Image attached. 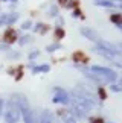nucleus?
I'll list each match as a JSON object with an SVG mask.
<instances>
[{"mask_svg": "<svg viewBox=\"0 0 122 123\" xmlns=\"http://www.w3.org/2000/svg\"><path fill=\"white\" fill-rule=\"evenodd\" d=\"M3 116H5V122L6 123H17L18 119H20V106L15 100H9L5 106V111H3Z\"/></svg>", "mask_w": 122, "mask_h": 123, "instance_id": "obj_1", "label": "nucleus"}, {"mask_svg": "<svg viewBox=\"0 0 122 123\" xmlns=\"http://www.w3.org/2000/svg\"><path fill=\"white\" fill-rule=\"evenodd\" d=\"M18 106H20V111L23 112V119H25V123H35V116L32 110L27 105L26 97L20 96V100H18Z\"/></svg>", "mask_w": 122, "mask_h": 123, "instance_id": "obj_2", "label": "nucleus"}, {"mask_svg": "<svg viewBox=\"0 0 122 123\" xmlns=\"http://www.w3.org/2000/svg\"><path fill=\"white\" fill-rule=\"evenodd\" d=\"M90 72L96 73V74H99V76H101V78H104L107 82L115 81V79H116V73L113 72V70L107 68V67H101V65H93V67L90 68Z\"/></svg>", "mask_w": 122, "mask_h": 123, "instance_id": "obj_3", "label": "nucleus"}, {"mask_svg": "<svg viewBox=\"0 0 122 123\" xmlns=\"http://www.w3.org/2000/svg\"><path fill=\"white\" fill-rule=\"evenodd\" d=\"M54 102H57V103H67L69 102V94L66 93L64 90H55Z\"/></svg>", "mask_w": 122, "mask_h": 123, "instance_id": "obj_4", "label": "nucleus"}, {"mask_svg": "<svg viewBox=\"0 0 122 123\" xmlns=\"http://www.w3.org/2000/svg\"><path fill=\"white\" fill-rule=\"evenodd\" d=\"M81 34H82V35H86L88 40H92V41H96L98 44H99V43L102 41V40H101V37L98 35L95 31H92V29H86V27H82V29H81Z\"/></svg>", "mask_w": 122, "mask_h": 123, "instance_id": "obj_5", "label": "nucleus"}, {"mask_svg": "<svg viewBox=\"0 0 122 123\" xmlns=\"http://www.w3.org/2000/svg\"><path fill=\"white\" fill-rule=\"evenodd\" d=\"M60 116H63L66 123H75V117H73L72 111H63V112H60Z\"/></svg>", "mask_w": 122, "mask_h": 123, "instance_id": "obj_6", "label": "nucleus"}, {"mask_svg": "<svg viewBox=\"0 0 122 123\" xmlns=\"http://www.w3.org/2000/svg\"><path fill=\"white\" fill-rule=\"evenodd\" d=\"M6 20H8V17H6V15H2V17H0V26H2L3 23H6Z\"/></svg>", "mask_w": 122, "mask_h": 123, "instance_id": "obj_7", "label": "nucleus"}, {"mask_svg": "<svg viewBox=\"0 0 122 123\" xmlns=\"http://www.w3.org/2000/svg\"><path fill=\"white\" fill-rule=\"evenodd\" d=\"M17 17H18L17 14H14V15H11V17L8 18V21H9V23H11V21H15V20H17Z\"/></svg>", "mask_w": 122, "mask_h": 123, "instance_id": "obj_8", "label": "nucleus"}, {"mask_svg": "<svg viewBox=\"0 0 122 123\" xmlns=\"http://www.w3.org/2000/svg\"><path fill=\"white\" fill-rule=\"evenodd\" d=\"M50 12H52V14H50V15H52V17H55V15H57V8H52V9H50Z\"/></svg>", "mask_w": 122, "mask_h": 123, "instance_id": "obj_9", "label": "nucleus"}, {"mask_svg": "<svg viewBox=\"0 0 122 123\" xmlns=\"http://www.w3.org/2000/svg\"><path fill=\"white\" fill-rule=\"evenodd\" d=\"M23 27H25V29H27V27H31V21H26V23H23Z\"/></svg>", "mask_w": 122, "mask_h": 123, "instance_id": "obj_10", "label": "nucleus"}, {"mask_svg": "<svg viewBox=\"0 0 122 123\" xmlns=\"http://www.w3.org/2000/svg\"><path fill=\"white\" fill-rule=\"evenodd\" d=\"M2 112H3V100L0 99V114H2Z\"/></svg>", "mask_w": 122, "mask_h": 123, "instance_id": "obj_11", "label": "nucleus"}, {"mask_svg": "<svg viewBox=\"0 0 122 123\" xmlns=\"http://www.w3.org/2000/svg\"><path fill=\"white\" fill-rule=\"evenodd\" d=\"M119 29H121V31H122V25H119Z\"/></svg>", "mask_w": 122, "mask_h": 123, "instance_id": "obj_12", "label": "nucleus"}]
</instances>
